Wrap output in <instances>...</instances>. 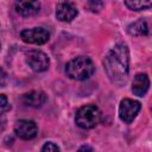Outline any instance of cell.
<instances>
[{
	"label": "cell",
	"instance_id": "15",
	"mask_svg": "<svg viewBox=\"0 0 152 152\" xmlns=\"http://www.w3.org/2000/svg\"><path fill=\"white\" fill-rule=\"evenodd\" d=\"M87 5L91 12H100L104 6V4L102 1H89Z\"/></svg>",
	"mask_w": 152,
	"mask_h": 152
},
{
	"label": "cell",
	"instance_id": "10",
	"mask_svg": "<svg viewBox=\"0 0 152 152\" xmlns=\"http://www.w3.org/2000/svg\"><path fill=\"white\" fill-rule=\"evenodd\" d=\"M23 102L24 104L33 108L42 107L46 101V95L40 90H32L30 93H26L23 95Z\"/></svg>",
	"mask_w": 152,
	"mask_h": 152
},
{
	"label": "cell",
	"instance_id": "12",
	"mask_svg": "<svg viewBox=\"0 0 152 152\" xmlns=\"http://www.w3.org/2000/svg\"><path fill=\"white\" fill-rule=\"evenodd\" d=\"M127 31L131 36H146L148 33V26L145 19H139L128 25Z\"/></svg>",
	"mask_w": 152,
	"mask_h": 152
},
{
	"label": "cell",
	"instance_id": "5",
	"mask_svg": "<svg viewBox=\"0 0 152 152\" xmlns=\"http://www.w3.org/2000/svg\"><path fill=\"white\" fill-rule=\"evenodd\" d=\"M20 38L28 44H45L50 39V32L44 27H33L26 28L20 32Z\"/></svg>",
	"mask_w": 152,
	"mask_h": 152
},
{
	"label": "cell",
	"instance_id": "11",
	"mask_svg": "<svg viewBox=\"0 0 152 152\" xmlns=\"http://www.w3.org/2000/svg\"><path fill=\"white\" fill-rule=\"evenodd\" d=\"M40 2L38 1H18L15 2V11L23 17H32L39 12Z\"/></svg>",
	"mask_w": 152,
	"mask_h": 152
},
{
	"label": "cell",
	"instance_id": "17",
	"mask_svg": "<svg viewBox=\"0 0 152 152\" xmlns=\"http://www.w3.org/2000/svg\"><path fill=\"white\" fill-rule=\"evenodd\" d=\"M8 82V77H7V74L0 68V87H5Z\"/></svg>",
	"mask_w": 152,
	"mask_h": 152
},
{
	"label": "cell",
	"instance_id": "7",
	"mask_svg": "<svg viewBox=\"0 0 152 152\" xmlns=\"http://www.w3.org/2000/svg\"><path fill=\"white\" fill-rule=\"evenodd\" d=\"M37 132H38L37 125L32 120L21 119V120L15 121L14 124V133L20 139H24V140L33 139L37 135Z\"/></svg>",
	"mask_w": 152,
	"mask_h": 152
},
{
	"label": "cell",
	"instance_id": "13",
	"mask_svg": "<svg viewBox=\"0 0 152 152\" xmlns=\"http://www.w3.org/2000/svg\"><path fill=\"white\" fill-rule=\"evenodd\" d=\"M125 5L133 11H142L150 8L152 2L151 1H125Z\"/></svg>",
	"mask_w": 152,
	"mask_h": 152
},
{
	"label": "cell",
	"instance_id": "3",
	"mask_svg": "<svg viewBox=\"0 0 152 152\" xmlns=\"http://www.w3.org/2000/svg\"><path fill=\"white\" fill-rule=\"evenodd\" d=\"M101 119V112L95 104H86L76 112V125L83 129L94 128Z\"/></svg>",
	"mask_w": 152,
	"mask_h": 152
},
{
	"label": "cell",
	"instance_id": "9",
	"mask_svg": "<svg viewBox=\"0 0 152 152\" xmlns=\"http://www.w3.org/2000/svg\"><path fill=\"white\" fill-rule=\"evenodd\" d=\"M150 88V80L146 74H137L132 82V91L137 96H144Z\"/></svg>",
	"mask_w": 152,
	"mask_h": 152
},
{
	"label": "cell",
	"instance_id": "16",
	"mask_svg": "<svg viewBox=\"0 0 152 152\" xmlns=\"http://www.w3.org/2000/svg\"><path fill=\"white\" fill-rule=\"evenodd\" d=\"M42 152H59V147L53 142H45L42 147Z\"/></svg>",
	"mask_w": 152,
	"mask_h": 152
},
{
	"label": "cell",
	"instance_id": "4",
	"mask_svg": "<svg viewBox=\"0 0 152 152\" xmlns=\"http://www.w3.org/2000/svg\"><path fill=\"white\" fill-rule=\"evenodd\" d=\"M25 59H26V63L28 64V66L37 72L48 70V68L50 65V59H49L48 55L39 50H31V51L26 52Z\"/></svg>",
	"mask_w": 152,
	"mask_h": 152
},
{
	"label": "cell",
	"instance_id": "14",
	"mask_svg": "<svg viewBox=\"0 0 152 152\" xmlns=\"http://www.w3.org/2000/svg\"><path fill=\"white\" fill-rule=\"evenodd\" d=\"M11 109V104L8 102V99L6 95L0 94V116L4 115L6 112H8Z\"/></svg>",
	"mask_w": 152,
	"mask_h": 152
},
{
	"label": "cell",
	"instance_id": "18",
	"mask_svg": "<svg viewBox=\"0 0 152 152\" xmlns=\"http://www.w3.org/2000/svg\"><path fill=\"white\" fill-rule=\"evenodd\" d=\"M77 152H94V150H93V147L89 146V145H82V146L78 148Z\"/></svg>",
	"mask_w": 152,
	"mask_h": 152
},
{
	"label": "cell",
	"instance_id": "2",
	"mask_svg": "<svg viewBox=\"0 0 152 152\" xmlns=\"http://www.w3.org/2000/svg\"><path fill=\"white\" fill-rule=\"evenodd\" d=\"M95 71V65L89 57L78 56L65 65V72L71 80L83 81L89 78Z\"/></svg>",
	"mask_w": 152,
	"mask_h": 152
},
{
	"label": "cell",
	"instance_id": "6",
	"mask_svg": "<svg viewBox=\"0 0 152 152\" xmlns=\"http://www.w3.org/2000/svg\"><path fill=\"white\" fill-rule=\"evenodd\" d=\"M140 108H141L140 102L132 99H124L119 106V116L124 122L131 124L135 119Z\"/></svg>",
	"mask_w": 152,
	"mask_h": 152
},
{
	"label": "cell",
	"instance_id": "19",
	"mask_svg": "<svg viewBox=\"0 0 152 152\" xmlns=\"http://www.w3.org/2000/svg\"><path fill=\"white\" fill-rule=\"evenodd\" d=\"M4 127H5V120H1V119H0V131H1Z\"/></svg>",
	"mask_w": 152,
	"mask_h": 152
},
{
	"label": "cell",
	"instance_id": "8",
	"mask_svg": "<svg viewBox=\"0 0 152 152\" xmlns=\"http://www.w3.org/2000/svg\"><path fill=\"white\" fill-rule=\"evenodd\" d=\"M77 8L70 2H59L56 7V18L61 21L69 23L77 15Z\"/></svg>",
	"mask_w": 152,
	"mask_h": 152
},
{
	"label": "cell",
	"instance_id": "1",
	"mask_svg": "<svg viewBox=\"0 0 152 152\" xmlns=\"http://www.w3.org/2000/svg\"><path fill=\"white\" fill-rule=\"evenodd\" d=\"M103 65L107 76L115 84H124L129 72V52L125 43L115 44L106 55Z\"/></svg>",
	"mask_w": 152,
	"mask_h": 152
}]
</instances>
